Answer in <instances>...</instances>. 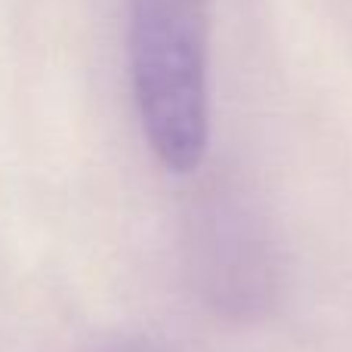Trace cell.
Listing matches in <instances>:
<instances>
[{"mask_svg":"<svg viewBox=\"0 0 352 352\" xmlns=\"http://www.w3.org/2000/svg\"><path fill=\"white\" fill-rule=\"evenodd\" d=\"M127 56L152 155L170 173L198 170L210 140L207 0H127Z\"/></svg>","mask_w":352,"mask_h":352,"instance_id":"6da1fadb","label":"cell"}]
</instances>
